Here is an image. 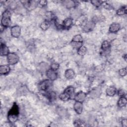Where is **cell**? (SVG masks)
Instances as JSON below:
<instances>
[{
    "mask_svg": "<svg viewBox=\"0 0 127 127\" xmlns=\"http://www.w3.org/2000/svg\"><path fill=\"white\" fill-rule=\"evenodd\" d=\"M59 67V64L58 63H53L51 65V68L52 69L54 70H57Z\"/></svg>",
    "mask_w": 127,
    "mask_h": 127,
    "instance_id": "35",
    "label": "cell"
},
{
    "mask_svg": "<svg viewBox=\"0 0 127 127\" xmlns=\"http://www.w3.org/2000/svg\"><path fill=\"white\" fill-rule=\"evenodd\" d=\"M74 109L75 111L78 114H81L82 110H83V105L81 102H76L74 104Z\"/></svg>",
    "mask_w": 127,
    "mask_h": 127,
    "instance_id": "13",
    "label": "cell"
},
{
    "mask_svg": "<svg viewBox=\"0 0 127 127\" xmlns=\"http://www.w3.org/2000/svg\"><path fill=\"white\" fill-rule=\"evenodd\" d=\"M19 113V109L16 103H14L11 109L9 110L8 114H12V115H18Z\"/></svg>",
    "mask_w": 127,
    "mask_h": 127,
    "instance_id": "17",
    "label": "cell"
},
{
    "mask_svg": "<svg viewBox=\"0 0 127 127\" xmlns=\"http://www.w3.org/2000/svg\"><path fill=\"white\" fill-rule=\"evenodd\" d=\"M91 2L96 7H98L103 2L102 1H101V0H92L91 1Z\"/></svg>",
    "mask_w": 127,
    "mask_h": 127,
    "instance_id": "34",
    "label": "cell"
},
{
    "mask_svg": "<svg viewBox=\"0 0 127 127\" xmlns=\"http://www.w3.org/2000/svg\"><path fill=\"white\" fill-rule=\"evenodd\" d=\"M8 120L10 123H15L17 120V115L8 114Z\"/></svg>",
    "mask_w": 127,
    "mask_h": 127,
    "instance_id": "25",
    "label": "cell"
},
{
    "mask_svg": "<svg viewBox=\"0 0 127 127\" xmlns=\"http://www.w3.org/2000/svg\"><path fill=\"white\" fill-rule=\"evenodd\" d=\"M63 4L65 7H66L67 8H68V9L74 7L76 5V3L74 1L70 0H64L63 1Z\"/></svg>",
    "mask_w": 127,
    "mask_h": 127,
    "instance_id": "14",
    "label": "cell"
},
{
    "mask_svg": "<svg viewBox=\"0 0 127 127\" xmlns=\"http://www.w3.org/2000/svg\"><path fill=\"white\" fill-rule=\"evenodd\" d=\"M102 93V89L100 86H97L93 88L90 91V96L93 99L98 98Z\"/></svg>",
    "mask_w": 127,
    "mask_h": 127,
    "instance_id": "3",
    "label": "cell"
},
{
    "mask_svg": "<svg viewBox=\"0 0 127 127\" xmlns=\"http://www.w3.org/2000/svg\"><path fill=\"white\" fill-rule=\"evenodd\" d=\"M126 57H127V55H125V56H124V59H125V61H126V60H127V58H126Z\"/></svg>",
    "mask_w": 127,
    "mask_h": 127,
    "instance_id": "41",
    "label": "cell"
},
{
    "mask_svg": "<svg viewBox=\"0 0 127 127\" xmlns=\"http://www.w3.org/2000/svg\"><path fill=\"white\" fill-rule=\"evenodd\" d=\"M72 24V19L70 18H67L63 22V27L69 28Z\"/></svg>",
    "mask_w": 127,
    "mask_h": 127,
    "instance_id": "20",
    "label": "cell"
},
{
    "mask_svg": "<svg viewBox=\"0 0 127 127\" xmlns=\"http://www.w3.org/2000/svg\"><path fill=\"white\" fill-rule=\"evenodd\" d=\"M127 103V101L126 98L124 96H122L119 100L118 102V105L119 107H121V108L124 107L126 106Z\"/></svg>",
    "mask_w": 127,
    "mask_h": 127,
    "instance_id": "23",
    "label": "cell"
},
{
    "mask_svg": "<svg viewBox=\"0 0 127 127\" xmlns=\"http://www.w3.org/2000/svg\"><path fill=\"white\" fill-rule=\"evenodd\" d=\"M8 48L4 44H1L0 45V55L1 56H5L9 54Z\"/></svg>",
    "mask_w": 127,
    "mask_h": 127,
    "instance_id": "19",
    "label": "cell"
},
{
    "mask_svg": "<svg viewBox=\"0 0 127 127\" xmlns=\"http://www.w3.org/2000/svg\"><path fill=\"white\" fill-rule=\"evenodd\" d=\"M84 123H83V122H82L81 120H76L74 122V125L75 126H83Z\"/></svg>",
    "mask_w": 127,
    "mask_h": 127,
    "instance_id": "36",
    "label": "cell"
},
{
    "mask_svg": "<svg viewBox=\"0 0 127 127\" xmlns=\"http://www.w3.org/2000/svg\"><path fill=\"white\" fill-rule=\"evenodd\" d=\"M48 68L49 65L45 62H42L40 63L38 66V68L39 70L42 72L47 71L48 70Z\"/></svg>",
    "mask_w": 127,
    "mask_h": 127,
    "instance_id": "15",
    "label": "cell"
},
{
    "mask_svg": "<svg viewBox=\"0 0 127 127\" xmlns=\"http://www.w3.org/2000/svg\"><path fill=\"white\" fill-rule=\"evenodd\" d=\"M10 13L8 10H5L2 14L1 20V25L4 27H8L10 25Z\"/></svg>",
    "mask_w": 127,
    "mask_h": 127,
    "instance_id": "1",
    "label": "cell"
},
{
    "mask_svg": "<svg viewBox=\"0 0 127 127\" xmlns=\"http://www.w3.org/2000/svg\"><path fill=\"white\" fill-rule=\"evenodd\" d=\"M122 126L124 127H127V121L126 119H123L122 121Z\"/></svg>",
    "mask_w": 127,
    "mask_h": 127,
    "instance_id": "38",
    "label": "cell"
},
{
    "mask_svg": "<svg viewBox=\"0 0 127 127\" xmlns=\"http://www.w3.org/2000/svg\"><path fill=\"white\" fill-rule=\"evenodd\" d=\"M66 93H67L70 97V98L73 96L74 93V89L73 87L72 86H69L67 87L65 90L64 91Z\"/></svg>",
    "mask_w": 127,
    "mask_h": 127,
    "instance_id": "24",
    "label": "cell"
},
{
    "mask_svg": "<svg viewBox=\"0 0 127 127\" xmlns=\"http://www.w3.org/2000/svg\"><path fill=\"white\" fill-rule=\"evenodd\" d=\"M52 82L49 80H45L39 83L38 87L40 90L42 91H46L52 85Z\"/></svg>",
    "mask_w": 127,
    "mask_h": 127,
    "instance_id": "4",
    "label": "cell"
},
{
    "mask_svg": "<svg viewBox=\"0 0 127 127\" xmlns=\"http://www.w3.org/2000/svg\"><path fill=\"white\" fill-rule=\"evenodd\" d=\"M75 73L74 71L71 69H67L65 72V76L67 79H70L74 76Z\"/></svg>",
    "mask_w": 127,
    "mask_h": 127,
    "instance_id": "21",
    "label": "cell"
},
{
    "mask_svg": "<svg viewBox=\"0 0 127 127\" xmlns=\"http://www.w3.org/2000/svg\"><path fill=\"white\" fill-rule=\"evenodd\" d=\"M120 29V25L118 23H112L109 27V31L111 33H115Z\"/></svg>",
    "mask_w": 127,
    "mask_h": 127,
    "instance_id": "12",
    "label": "cell"
},
{
    "mask_svg": "<svg viewBox=\"0 0 127 127\" xmlns=\"http://www.w3.org/2000/svg\"><path fill=\"white\" fill-rule=\"evenodd\" d=\"M123 40H124L125 41H126V40H127L126 35H125V36H124V37H123Z\"/></svg>",
    "mask_w": 127,
    "mask_h": 127,
    "instance_id": "40",
    "label": "cell"
},
{
    "mask_svg": "<svg viewBox=\"0 0 127 127\" xmlns=\"http://www.w3.org/2000/svg\"><path fill=\"white\" fill-rule=\"evenodd\" d=\"M118 94H119V96L122 97V96H124L125 95V91H124V90H123V89H120V90H119V91H118Z\"/></svg>",
    "mask_w": 127,
    "mask_h": 127,
    "instance_id": "37",
    "label": "cell"
},
{
    "mask_svg": "<svg viewBox=\"0 0 127 127\" xmlns=\"http://www.w3.org/2000/svg\"><path fill=\"white\" fill-rule=\"evenodd\" d=\"M11 35L15 38H17L19 37L21 33V29L19 26H14L11 27Z\"/></svg>",
    "mask_w": 127,
    "mask_h": 127,
    "instance_id": "7",
    "label": "cell"
},
{
    "mask_svg": "<svg viewBox=\"0 0 127 127\" xmlns=\"http://www.w3.org/2000/svg\"><path fill=\"white\" fill-rule=\"evenodd\" d=\"M46 75L50 80H54L57 78V74L55 70L49 69L46 71Z\"/></svg>",
    "mask_w": 127,
    "mask_h": 127,
    "instance_id": "9",
    "label": "cell"
},
{
    "mask_svg": "<svg viewBox=\"0 0 127 127\" xmlns=\"http://www.w3.org/2000/svg\"><path fill=\"white\" fill-rule=\"evenodd\" d=\"M39 3H40V4L44 6V5H46V4H47V1H44V0H42V1H40L39 2Z\"/></svg>",
    "mask_w": 127,
    "mask_h": 127,
    "instance_id": "39",
    "label": "cell"
},
{
    "mask_svg": "<svg viewBox=\"0 0 127 127\" xmlns=\"http://www.w3.org/2000/svg\"><path fill=\"white\" fill-rule=\"evenodd\" d=\"M50 26V24L48 21H45L43 22H42L40 24V28L43 30H46L48 29Z\"/></svg>",
    "mask_w": 127,
    "mask_h": 127,
    "instance_id": "26",
    "label": "cell"
},
{
    "mask_svg": "<svg viewBox=\"0 0 127 127\" xmlns=\"http://www.w3.org/2000/svg\"><path fill=\"white\" fill-rule=\"evenodd\" d=\"M110 44L109 42L107 41H104L101 46V48L102 50V54L103 55H107L110 52Z\"/></svg>",
    "mask_w": 127,
    "mask_h": 127,
    "instance_id": "8",
    "label": "cell"
},
{
    "mask_svg": "<svg viewBox=\"0 0 127 127\" xmlns=\"http://www.w3.org/2000/svg\"><path fill=\"white\" fill-rule=\"evenodd\" d=\"M47 98L51 101H53L56 98V95L54 92H50L47 94Z\"/></svg>",
    "mask_w": 127,
    "mask_h": 127,
    "instance_id": "31",
    "label": "cell"
},
{
    "mask_svg": "<svg viewBox=\"0 0 127 127\" xmlns=\"http://www.w3.org/2000/svg\"><path fill=\"white\" fill-rule=\"evenodd\" d=\"M82 15V11L80 9L75 8L72 11L70 15L72 19H76L78 18Z\"/></svg>",
    "mask_w": 127,
    "mask_h": 127,
    "instance_id": "10",
    "label": "cell"
},
{
    "mask_svg": "<svg viewBox=\"0 0 127 127\" xmlns=\"http://www.w3.org/2000/svg\"><path fill=\"white\" fill-rule=\"evenodd\" d=\"M10 71V67L7 65H3L0 66V73L1 74H6Z\"/></svg>",
    "mask_w": 127,
    "mask_h": 127,
    "instance_id": "18",
    "label": "cell"
},
{
    "mask_svg": "<svg viewBox=\"0 0 127 127\" xmlns=\"http://www.w3.org/2000/svg\"><path fill=\"white\" fill-rule=\"evenodd\" d=\"M106 94L109 96H113L116 93V89L114 87H110L106 89Z\"/></svg>",
    "mask_w": 127,
    "mask_h": 127,
    "instance_id": "22",
    "label": "cell"
},
{
    "mask_svg": "<svg viewBox=\"0 0 127 127\" xmlns=\"http://www.w3.org/2000/svg\"><path fill=\"white\" fill-rule=\"evenodd\" d=\"M72 41H75V42H82L83 39L82 36L78 34L73 37Z\"/></svg>",
    "mask_w": 127,
    "mask_h": 127,
    "instance_id": "32",
    "label": "cell"
},
{
    "mask_svg": "<svg viewBox=\"0 0 127 127\" xmlns=\"http://www.w3.org/2000/svg\"><path fill=\"white\" fill-rule=\"evenodd\" d=\"M86 94L84 92H78L75 96L74 99L76 102H82L86 98Z\"/></svg>",
    "mask_w": 127,
    "mask_h": 127,
    "instance_id": "11",
    "label": "cell"
},
{
    "mask_svg": "<svg viewBox=\"0 0 127 127\" xmlns=\"http://www.w3.org/2000/svg\"><path fill=\"white\" fill-rule=\"evenodd\" d=\"M70 45L72 47L76 49H78L82 46V42H75L73 41L71 42Z\"/></svg>",
    "mask_w": 127,
    "mask_h": 127,
    "instance_id": "30",
    "label": "cell"
},
{
    "mask_svg": "<svg viewBox=\"0 0 127 127\" xmlns=\"http://www.w3.org/2000/svg\"><path fill=\"white\" fill-rule=\"evenodd\" d=\"M18 60V56L15 53H9L7 55V61L10 64L13 65L16 64Z\"/></svg>",
    "mask_w": 127,
    "mask_h": 127,
    "instance_id": "5",
    "label": "cell"
},
{
    "mask_svg": "<svg viewBox=\"0 0 127 127\" xmlns=\"http://www.w3.org/2000/svg\"><path fill=\"white\" fill-rule=\"evenodd\" d=\"M119 74L121 76H124L125 75H126L127 74V68L126 67L122 68L121 69L119 70Z\"/></svg>",
    "mask_w": 127,
    "mask_h": 127,
    "instance_id": "33",
    "label": "cell"
},
{
    "mask_svg": "<svg viewBox=\"0 0 127 127\" xmlns=\"http://www.w3.org/2000/svg\"><path fill=\"white\" fill-rule=\"evenodd\" d=\"M127 13V8L126 7H122L117 11V14L118 15H123Z\"/></svg>",
    "mask_w": 127,
    "mask_h": 127,
    "instance_id": "28",
    "label": "cell"
},
{
    "mask_svg": "<svg viewBox=\"0 0 127 127\" xmlns=\"http://www.w3.org/2000/svg\"><path fill=\"white\" fill-rule=\"evenodd\" d=\"M95 24L93 21H85L82 24V28L83 30L86 32L92 31L95 27Z\"/></svg>",
    "mask_w": 127,
    "mask_h": 127,
    "instance_id": "2",
    "label": "cell"
},
{
    "mask_svg": "<svg viewBox=\"0 0 127 127\" xmlns=\"http://www.w3.org/2000/svg\"><path fill=\"white\" fill-rule=\"evenodd\" d=\"M59 97L60 98L63 100V101H67L68 100H69L70 98V97L65 92H63L62 93H61L60 96H59Z\"/></svg>",
    "mask_w": 127,
    "mask_h": 127,
    "instance_id": "27",
    "label": "cell"
},
{
    "mask_svg": "<svg viewBox=\"0 0 127 127\" xmlns=\"http://www.w3.org/2000/svg\"><path fill=\"white\" fill-rule=\"evenodd\" d=\"M57 111V114L61 117H64L67 116V110L64 109L62 107H59L56 110Z\"/></svg>",
    "mask_w": 127,
    "mask_h": 127,
    "instance_id": "16",
    "label": "cell"
},
{
    "mask_svg": "<svg viewBox=\"0 0 127 127\" xmlns=\"http://www.w3.org/2000/svg\"><path fill=\"white\" fill-rule=\"evenodd\" d=\"M87 51V49L85 46H82L80 48L78 49V54L80 56H84Z\"/></svg>",
    "mask_w": 127,
    "mask_h": 127,
    "instance_id": "29",
    "label": "cell"
},
{
    "mask_svg": "<svg viewBox=\"0 0 127 127\" xmlns=\"http://www.w3.org/2000/svg\"><path fill=\"white\" fill-rule=\"evenodd\" d=\"M24 6L26 8L29 10H32L36 7L37 6V1L32 0V1H24Z\"/></svg>",
    "mask_w": 127,
    "mask_h": 127,
    "instance_id": "6",
    "label": "cell"
}]
</instances>
